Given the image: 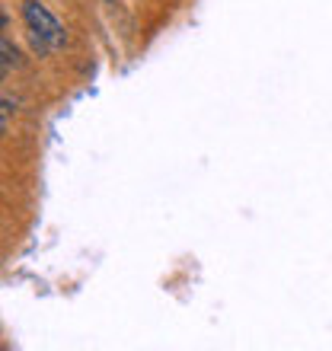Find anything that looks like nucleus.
Here are the masks:
<instances>
[{
	"instance_id": "f257e3e1",
	"label": "nucleus",
	"mask_w": 332,
	"mask_h": 351,
	"mask_svg": "<svg viewBox=\"0 0 332 351\" xmlns=\"http://www.w3.org/2000/svg\"><path fill=\"white\" fill-rule=\"evenodd\" d=\"M23 19H26L32 42H42V45H48L51 51H58V48L67 45V29L61 26V19H58L45 3L26 0V3H23Z\"/></svg>"
},
{
	"instance_id": "f03ea898",
	"label": "nucleus",
	"mask_w": 332,
	"mask_h": 351,
	"mask_svg": "<svg viewBox=\"0 0 332 351\" xmlns=\"http://www.w3.org/2000/svg\"><path fill=\"white\" fill-rule=\"evenodd\" d=\"M0 48H3V74H10V67H16V48L10 45V38H7V36H3Z\"/></svg>"
}]
</instances>
